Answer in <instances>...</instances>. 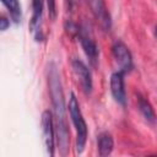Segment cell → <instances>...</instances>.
Wrapping results in <instances>:
<instances>
[{"label":"cell","mask_w":157,"mask_h":157,"mask_svg":"<svg viewBox=\"0 0 157 157\" xmlns=\"http://www.w3.org/2000/svg\"><path fill=\"white\" fill-rule=\"evenodd\" d=\"M49 87H50L52 101H53L56 121H58V128H56L58 141L61 150V155H65L69 146V129H67L66 118H65V104H64V96H63L60 77L55 66H52L49 71Z\"/></svg>","instance_id":"6da1fadb"},{"label":"cell","mask_w":157,"mask_h":157,"mask_svg":"<svg viewBox=\"0 0 157 157\" xmlns=\"http://www.w3.org/2000/svg\"><path fill=\"white\" fill-rule=\"evenodd\" d=\"M67 107H69V113H70L71 120L76 129V148H77V152L81 153L85 148L86 140H87V125L82 117L77 98L74 93H71V96H70Z\"/></svg>","instance_id":"7a4b0ae2"},{"label":"cell","mask_w":157,"mask_h":157,"mask_svg":"<svg viewBox=\"0 0 157 157\" xmlns=\"http://www.w3.org/2000/svg\"><path fill=\"white\" fill-rule=\"evenodd\" d=\"M87 2L99 26L104 31H109L112 27V20L104 0H87Z\"/></svg>","instance_id":"3957f363"},{"label":"cell","mask_w":157,"mask_h":157,"mask_svg":"<svg viewBox=\"0 0 157 157\" xmlns=\"http://www.w3.org/2000/svg\"><path fill=\"white\" fill-rule=\"evenodd\" d=\"M53 115L49 110H44L42 114V130L43 140L49 156H54V126Z\"/></svg>","instance_id":"277c9868"},{"label":"cell","mask_w":157,"mask_h":157,"mask_svg":"<svg viewBox=\"0 0 157 157\" xmlns=\"http://www.w3.org/2000/svg\"><path fill=\"white\" fill-rule=\"evenodd\" d=\"M113 55H114V58H115V60H117V63H118V65L120 67L119 71L125 74L126 71H129L131 69V66H132L131 54H130L128 47L123 42L118 40V42L114 43V45H113Z\"/></svg>","instance_id":"5b68a950"},{"label":"cell","mask_w":157,"mask_h":157,"mask_svg":"<svg viewBox=\"0 0 157 157\" xmlns=\"http://www.w3.org/2000/svg\"><path fill=\"white\" fill-rule=\"evenodd\" d=\"M110 91L114 97V99L120 103L125 104L126 96H125V88H124V72L118 71L114 72L110 77Z\"/></svg>","instance_id":"8992f818"},{"label":"cell","mask_w":157,"mask_h":157,"mask_svg":"<svg viewBox=\"0 0 157 157\" xmlns=\"http://www.w3.org/2000/svg\"><path fill=\"white\" fill-rule=\"evenodd\" d=\"M78 34H80V40H81L82 48H83L87 58L90 59V61L92 63V65H96V63L98 60V47H97L96 42L87 33L86 29H80Z\"/></svg>","instance_id":"52a82bcc"},{"label":"cell","mask_w":157,"mask_h":157,"mask_svg":"<svg viewBox=\"0 0 157 157\" xmlns=\"http://www.w3.org/2000/svg\"><path fill=\"white\" fill-rule=\"evenodd\" d=\"M72 69L80 80L82 90L86 93H90L92 91V77H91V72L87 69V66L81 60H74L72 61Z\"/></svg>","instance_id":"ba28073f"},{"label":"cell","mask_w":157,"mask_h":157,"mask_svg":"<svg viewBox=\"0 0 157 157\" xmlns=\"http://www.w3.org/2000/svg\"><path fill=\"white\" fill-rule=\"evenodd\" d=\"M113 137L109 132H102L98 136V152L99 156H108L113 150Z\"/></svg>","instance_id":"9c48e42d"},{"label":"cell","mask_w":157,"mask_h":157,"mask_svg":"<svg viewBox=\"0 0 157 157\" xmlns=\"http://www.w3.org/2000/svg\"><path fill=\"white\" fill-rule=\"evenodd\" d=\"M139 108H140V112L142 113V115L145 117V119L150 123H155V112H153V108L152 105L150 104V102L147 99H145L144 97L139 96Z\"/></svg>","instance_id":"30bf717a"},{"label":"cell","mask_w":157,"mask_h":157,"mask_svg":"<svg viewBox=\"0 0 157 157\" xmlns=\"http://www.w3.org/2000/svg\"><path fill=\"white\" fill-rule=\"evenodd\" d=\"M1 2L9 10L12 20L15 22H18L21 20V5H20V1L18 0H1Z\"/></svg>","instance_id":"8fae6325"},{"label":"cell","mask_w":157,"mask_h":157,"mask_svg":"<svg viewBox=\"0 0 157 157\" xmlns=\"http://www.w3.org/2000/svg\"><path fill=\"white\" fill-rule=\"evenodd\" d=\"M32 7H33V16H32L31 26H32L33 29H36V27L39 25V21H40V17H42L43 0H33V2H32Z\"/></svg>","instance_id":"7c38bea8"},{"label":"cell","mask_w":157,"mask_h":157,"mask_svg":"<svg viewBox=\"0 0 157 157\" xmlns=\"http://www.w3.org/2000/svg\"><path fill=\"white\" fill-rule=\"evenodd\" d=\"M48 2V12H49V16L52 20H54L56 17V4H55V0H47Z\"/></svg>","instance_id":"4fadbf2b"},{"label":"cell","mask_w":157,"mask_h":157,"mask_svg":"<svg viewBox=\"0 0 157 157\" xmlns=\"http://www.w3.org/2000/svg\"><path fill=\"white\" fill-rule=\"evenodd\" d=\"M9 25H10V22H9L7 18H5V17H0V31L6 29V28L9 27Z\"/></svg>","instance_id":"5bb4252c"},{"label":"cell","mask_w":157,"mask_h":157,"mask_svg":"<svg viewBox=\"0 0 157 157\" xmlns=\"http://www.w3.org/2000/svg\"><path fill=\"white\" fill-rule=\"evenodd\" d=\"M72 1H76V0H72Z\"/></svg>","instance_id":"9a60e30c"}]
</instances>
